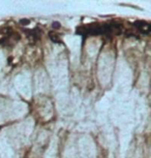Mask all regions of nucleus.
<instances>
[{
    "label": "nucleus",
    "mask_w": 151,
    "mask_h": 158,
    "mask_svg": "<svg viewBox=\"0 0 151 158\" xmlns=\"http://www.w3.org/2000/svg\"><path fill=\"white\" fill-rule=\"evenodd\" d=\"M25 32H26V35L28 36V38H29V40H31L32 42H35L39 38V32L37 30H27Z\"/></svg>",
    "instance_id": "obj_2"
},
{
    "label": "nucleus",
    "mask_w": 151,
    "mask_h": 158,
    "mask_svg": "<svg viewBox=\"0 0 151 158\" xmlns=\"http://www.w3.org/2000/svg\"><path fill=\"white\" fill-rule=\"evenodd\" d=\"M49 37L51 38V40L53 41V42H60L59 35H58L55 31H51V32L49 33Z\"/></svg>",
    "instance_id": "obj_3"
},
{
    "label": "nucleus",
    "mask_w": 151,
    "mask_h": 158,
    "mask_svg": "<svg viewBox=\"0 0 151 158\" xmlns=\"http://www.w3.org/2000/svg\"><path fill=\"white\" fill-rule=\"evenodd\" d=\"M135 26H137V28L139 29V31L144 34H148L151 30V26L149 23L144 22V21H138L135 23Z\"/></svg>",
    "instance_id": "obj_1"
},
{
    "label": "nucleus",
    "mask_w": 151,
    "mask_h": 158,
    "mask_svg": "<svg viewBox=\"0 0 151 158\" xmlns=\"http://www.w3.org/2000/svg\"><path fill=\"white\" fill-rule=\"evenodd\" d=\"M52 27L55 28V29H57V28H60V23L58 22H54L53 24H52Z\"/></svg>",
    "instance_id": "obj_5"
},
{
    "label": "nucleus",
    "mask_w": 151,
    "mask_h": 158,
    "mask_svg": "<svg viewBox=\"0 0 151 158\" xmlns=\"http://www.w3.org/2000/svg\"><path fill=\"white\" fill-rule=\"evenodd\" d=\"M20 23H21L22 25H28L30 23V21L29 20H27V19H23V20L20 21Z\"/></svg>",
    "instance_id": "obj_4"
}]
</instances>
